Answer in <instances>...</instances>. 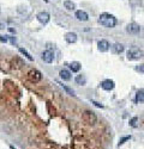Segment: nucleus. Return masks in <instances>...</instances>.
<instances>
[{"mask_svg": "<svg viewBox=\"0 0 144 149\" xmlns=\"http://www.w3.org/2000/svg\"><path fill=\"white\" fill-rule=\"evenodd\" d=\"M28 78H29V80H30L31 82L36 84V82H39V81L41 80L42 74H41V72H39L37 69H31V70L28 73Z\"/></svg>", "mask_w": 144, "mask_h": 149, "instance_id": "obj_4", "label": "nucleus"}, {"mask_svg": "<svg viewBox=\"0 0 144 149\" xmlns=\"http://www.w3.org/2000/svg\"><path fill=\"white\" fill-rule=\"evenodd\" d=\"M82 119L87 124H89V125H94L96 123V120H97V117H96V115L92 112V111H84L82 113Z\"/></svg>", "mask_w": 144, "mask_h": 149, "instance_id": "obj_3", "label": "nucleus"}, {"mask_svg": "<svg viewBox=\"0 0 144 149\" xmlns=\"http://www.w3.org/2000/svg\"><path fill=\"white\" fill-rule=\"evenodd\" d=\"M59 75H60V78H61L63 80H66V81L71 80V73H70L68 70H66V69H63V70H60Z\"/></svg>", "mask_w": 144, "mask_h": 149, "instance_id": "obj_13", "label": "nucleus"}, {"mask_svg": "<svg viewBox=\"0 0 144 149\" xmlns=\"http://www.w3.org/2000/svg\"><path fill=\"white\" fill-rule=\"evenodd\" d=\"M136 70L137 72H140V73H144V65H139L136 67Z\"/></svg>", "mask_w": 144, "mask_h": 149, "instance_id": "obj_22", "label": "nucleus"}, {"mask_svg": "<svg viewBox=\"0 0 144 149\" xmlns=\"http://www.w3.org/2000/svg\"><path fill=\"white\" fill-rule=\"evenodd\" d=\"M97 47H99V50L100 52H102V53H104V52H107L108 49H109V43H108V41H106V40H101L99 43H97Z\"/></svg>", "mask_w": 144, "mask_h": 149, "instance_id": "obj_9", "label": "nucleus"}, {"mask_svg": "<svg viewBox=\"0 0 144 149\" xmlns=\"http://www.w3.org/2000/svg\"><path fill=\"white\" fill-rule=\"evenodd\" d=\"M70 69L72 70V72H78L79 69H80V63L79 62H77V61H73V62H71L70 63Z\"/></svg>", "mask_w": 144, "mask_h": 149, "instance_id": "obj_14", "label": "nucleus"}, {"mask_svg": "<svg viewBox=\"0 0 144 149\" xmlns=\"http://www.w3.org/2000/svg\"><path fill=\"white\" fill-rule=\"evenodd\" d=\"M7 40H8V38H7V36H5V37H4V36H0V42L6 43V42H7Z\"/></svg>", "mask_w": 144, "mask_h": 149, "instance_id": "obj_23", "label": "nucleus"}, {"mask_svg": "<svg viewBox=\"0 0 144 149\" xmlns=\"http://www.w3.org/2000/svg\"><path fill=\"white\" fill-rule=\"evenodd\" d=\"M64 6H65V8L68 10V11L75 10V7H76L75 3H72V0H65V1H64Z\"/></svg>", "mask_w": 144, "mask_h": 149, "instance_id": "obj_15", "label": "nucleus"}, {"mask_svg": "<svg viewBox=\"0 0 144 149\" xmlns=\"http://www.w3.org/2000/svg\"><path fill=\"white\" fill-rule=\"evenodd\" d=\"M19 52H20V53H22L24 56H25V57H27L29 61H34V57H32V56H31V55H30V54H29V53H28V52H27L24 48H19Z\"/></svg>", "mask_w": 144, "mask_h": 149, "instance_id": "obj_18", "label": "nucleus"}, {"mask_svg": "<svg viewBox=\"0 0 144 149\" xmlns=\"http://www.w3.org/2000/svg\"><path fill=\"white\" fill-rule=\"evenodd\" d=\"M136 100L139 102V103H143L144 102V91L143 90L137 91V93H136Z\"/></svg>", "mask_w": 144, "mask_h": 149, "instance_id": "obj_17", "label": "nucleus"}, {"mask_svg": "<svg viewBox=\"0 0 144 149\" xmlns=\"http://www.w3.org/2000/svg\"><path fill=\"white\" fill-rule=\"evenodd\" d=\"M99 23L106 28H114L116 25V18L109 13H101L99 17Z\"/></svg>", "mask_w": 144, "mask_h": 149, "instance_id": "obj_1", "label": "nucleus"}, {"mask_svg": "<svg viewBox=\"0 0 144 149\" xmlns=\"http://www.w3.org/2000/svg\"><path fill=\"white\" fill-rule=\"evenodd\" d=\"M75 81H76V84H78V85H85V82H87V78L80 74V75H77V77H76Z\"/></svg>", "mask_w": 144, "mask_h": 149, "instance_id": "obj_16", "label": "nucleus"}, {"mask_svg": "<svg viewBox=\"0 0 144 149\" xmlns=\"http://www.w3.org/2000/svg\"><path fill=\"white\" fill-rule=\"evenodd\" d=\"M10 148H11V149H15V148H13V147H10Z\"/></svg>", "mask_w": 144, "mask_h": 149, "instance_id": "obj_26", "label": "nucleus"}, {"mask_svg": "<svg viewBox=\"0 0 144 149\" xmlns=\"http://www.w3.org/2000/svg\"><path fill=\"white\" fill-rule=\"evenodd\" d=\"M5 26H4V24H1V23H0V29H4Z\"/></svg>", "mask_w": 144, "mask_h": 149, "instance_id": "obj_25", "label": "nucleus"}, {"mask_svg": "<svg viewBox=\"0 0 144 149\" xmlns=\"http://www.w3.org/2000/svg\"><path fill=\"white\" fill-rule=\"evenodd\" d=\"M112 52L114 54H121L124 52V45L121 43H114L112 45Z\"/></svg>", "mask_w": 144, "mask_h": 149, "instance_id": "obj_12", "label": "nucleus"}, {"mask_svg": "<svg viewBox=\"0 0 144 149\" xmlns=\"http://www.w3.org/2000/svg\"><path fill=\"white\" fill-rule=\"evenodd\" d=\"M126 31L128 33H132V35H137L140 31V28H139V25L137 23H130L126 26Z\"/></svg>", "mask_w": 144, "mask_h": 149, "instance_id": "obj_6", "label": "nucleus"}, {"mask_svg": "<svg viewBox=\"0 0 144 149\" xmlns=\"http://www.w3.org/2000/svg\"><path fill=\"white\" fill-rule=\"evenodd\" d=\"M36 18H37V20L41 23V24H47L48 22H49V13L48 12H40V13H37V16H36Z\"/></svg>", "mask_w": 144, "mask_h": 149, "instance_id": "obj_7", "label": "nucleus"}, {"mask_svg": "<svg viewBox=\"0 0 144 149\" xmlns=\"http://www.w3.org/2000/svg\"><path fill=\"white\" fill-rule=\"evenodd\" d=\"M131 139V136H125V137H123L121 140L119 141V146H121V144H124L125 143V141H127V140H130Z\"/></svg>", "mask_w": 144, "mask_h": 149, "instance_id": "obj_21", "label": "nucleus"}, {"mask_svg": "<svg viewBox=\"0 0 144 149\" xmlns=\"http://www.w3.org/2000/svg\"><path fill=\"white\" fill-rule=\"evenodd\" d=\"M92 104H94L95 106H97V107H103L102 104H100V103H97V102H95V100H92Z\"/></svg>", "mask_w": 144, "mask_h": 149, "instance_id": "obj_24", "label": "nucleus"}, {"mask_svg": "<svg viewBox=\"0 0 144 149\" xmlns=\"http://www.w3.org/2000/svg\"><path fill=\"white\" fill-rule=\"evenodd\" d=\"M137 120H138V118H137V117H133V118L130 120V125L133 127V128H136V127H137Z\"/></svg>", "mask_w": 144, "mask_h": 149, "instance_id": "obj_20", "label": "nucleus"}, {"mask_svg": "<svg viewBox=\"0 0 144 149\" xmlns=\"http://www.w3.org/2000/svg\"><path fill=\"white\" fill-rule=\"evenodd\" d=\"M76 18H77L78 20H82V22H87V20L89 19V16H88L87 12L79 10V11L76 12Z\"/></svg>", "mask_w": 144, "mask_h": 149, "instance_id": "obj_10", "label": "nucleus"}, {"mask_svg": "<svg viewBox=\"0 0 144 149\" xmlns=\"http://www.w3.org/2000/svg\"><path fill=\"white\" fill-rule=\"evenodd\" d=\"M42 60L46 62V63H52L53 60H54V53L52 50H44L41 55Z\"/></svg>", "mask_w": 144, "mask_h": 149, "instance_id": "obj_5", "label": "nucleus"}, {"mask_svg": "<svg viewBox=\"0 0 144 149\" xmlns=\"http://www.w3.org/2000/svg\"><path fill=\"white\" fill-rule=\"evenodd\" d=\"M65 41L67 43H75L77 41V35L75 32H67L65 35Z\"/></svg>", "mask_w": 144, "mask_h": 149, "instance_id": "obj_11", "label": "nucleus"}, {"mask_svg": "<svg viewBox=\"0 0 144 149\" xmlns=\"http://www.w3.org/2000/svg\"><path fill=\"white\" fill-rule=\"evenodd\" d=\"M61 87H63V88H64V90H65L70 95H76V94H75V91H73V90H71L70 87H67L66 85H61Z\"/></svg>", "mask_w": 144, "mask_h": 149, "instance_id": "obj_19", "label": "nucleus"}, {"mask_svg": "<svg viewBox=\"0 0 144 149\" xmlns=\"http://www.w3.org/2000/svg\"><path fill=\"white\" fill-rule=\"evenodd\" d=\"M114 81L113 80H111V79H107V80H103L102 82H101V87L103 88V90H106V91H112L113 88H114Z\"/></svg>", "mask_w": 144, "mask_h": 149, "instance_id": "obj_8", "label": "nucleus"}, {"mask_svg": "<svg viewBox=\"0 0 144 149\" xmlns=\"http://www.w3.org/2000/svg\"><path fill=\"white\" fill-rule=\"evenodd\" d=\"M126 56H127V60L135 61V60H139V58H142V57L144 56V53H143L142 49L133 47V48H130L128 50H127Z\"/></svg>", "mask_w": 144, "mask_h": 149, "instance_id": "obj_2", "label": "nucleus"}]
</instances>
